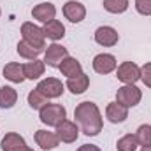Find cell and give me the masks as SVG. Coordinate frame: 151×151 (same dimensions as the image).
Masks as SVG:
<instances>
[{
  "label": "cell",
  "mask_w": 151,
  "mask_h": 151,
  "mask_svg": "<svg viewBox=\"0 0 151 151\" xmlns=\"http://www.w3.org/2000/svg\"><path fill=\"white\" fill-rule=\"evenodd\" d=\"M135 9L142 16H151V0H135Z\"/></svg>",
  "instance_id": "27"
},
{
  "label": "cell",
  "mask_w": 151,
  "mask_h": 151,
  "mask_svg": "<svg viewBox=\"0 0 151 151\" xmlns=\"http://www.w3.org/2000/svg\"><path fill=\"white\" fill-rule=\"evenodd\" d=\"M46 104H49L47 102V99L39 91L37 88L35 90H32L30 93H28V106L32 107V109H35V111H40Z\"/></svg>",
  "instance_id": "24"
},
{
  "label": "cell",
  "mask_w": 151,
  "mask_h": 151,
  "mask_svg": "<svg viewBox=\"0 0 151 151\" xmlns=\"http://www.w3.org/2000/svg\"><path fill=\"white\" fill-rule=\"evenodd\" d=\"M0 14H2V11H0Z\"/></svg>",
  "instance_id": "31"
},
{
  "label": "cell",
  "mask_w": 151,
  "mask_h": 151,
  "mask_svg": "<svg viewBox=\"0 0 151 151\" xmlns=\"http://www.w3.org/2000/svg\"><path fill=\"white\" fill-rule=\"evenodd\" d=\"M21 35H23V40H27L34 47L44 51V47H46V35H44V30L40 27L27 21V23L21 25Z\"/></svg>",
  "instance_id": "4"
},
{
  "label": "cell",
  "mask_w": 151,
  "mask_h": 151,
  "mask_svg": "<svg viewBox=\"0 0 151 151\" xmlns=\"http://www.w3.org/2000/svg\"><path fill=\"white\" fill-rule=\"evenodd\" d=\"M39 118L44 125L47 127H58L65 118H67V111L63 106L60 104H46L40 111H39Z\"/></svg>",
  "instance_id": "2"
},
{
  "label": "cell",
  "mask_w": 151,
  "mask_h": 151,
  "mask_svg": "<svg viewBox=\"0 0 151 151\" xmlns=\"http://www.w3.org/2000/svg\"><path fill=\"white\" fill-rule=\"evenodd\" d=\"M104 9L111 14H121L128 9V0H104Z\"/></svg>",
  "instance_id": "25"
},
{
  "label": "cell",
  "mask_w": 151,
  "mask_h": 151,
  "mask_svg": "<svg viewBox=\"0 0 151 151\" xmlns=\"http://www.w3.org/2000/svg\"><path fill=\"white\" fill-rule=\"evenodd\" d=\"M4 77L9 79L11 83H23L27 77H25V69H23V63H16V62H11L4 67Z\"/></svg>",
  "instance_id": "17"
},
{
  "label": "cell",
  "mask_w": 151,
  "mask_h": 151,
  "mask_svg": "<svg viewBox=\"0 0 151 151\" xmlns=\"http://www.w3.org/2000/svg\"><path fill=\"white\" fill-rule=\"evenodd\" d=\"M141 81H142L148 88H151V62L144 63V65L141 67Z\"/></svg>",
  "instance_id": "28"
},
{
  "label": "cell",
  "mask_w": 151,
  "mask_h": 151,
  "mask_svg": "<svg viewBox=\"0 0 151 151\" xmlns=\"http://www.w3.org/2000/svg\"><path fill=\"white\" fill-rule=\"evenodd\" d=\"M118 67V62H116V56L111 53H100L93 58V70L97 74H111L113 70H116Z\"/></svg>",
  "instance_id": "8"
},
{
  "label": "cell",
  "mask_w": 151,
  "mask_h": 151,
  "mask_svg": "<svg viewBox=\"0 0 151 151\" xmlns=\"http://www.w3.org/2000/svg\"><path fill=\"white\" fill-rule=\"evenodd\" d=\"M16 51H18V55H19L21 58H25V60H37V56L42 53L40 49L34 47L32 44H28V42H27V40H23V39L18 42Z\"/></svg>",
  "instance_id": "22"
},
{
  "label": "cell",
  "mask_w": 151,
  "mask_h": 151,
  "mask_svg": "<svg viewBox=\"0 0 151 151\" xmlns=\"http://www.w3.org/2000/svg\"><path fill=\"white\" fill-rule=\"evenodd\" d=\"M106 118L111 123H123L128 118V107H125L118 102H111L106 107Z\"/></svg>",
  "instance_id": "15"
},
{
  "label": "cell",
  "mask_w": 151,
  "mask_h": 151,
  "mask_svg": "<svg viewBox=\"0 0 151 151\" xmlns=\"http://www.w3.org/2000/svg\"><path fill=\"white\" fill-rule=\"evenodd\" d=\"M60 72L62 76H65L67 79H72V77H77L79 74H83V65L79 63V60H76L72 56H67L62 63H60Z\"/></svg>",
  "instance_id": "16"
},
{
  "label": "cell",
  "mask_w": 151,
  "mask_h": 151,
  "mask_svg": "<svg viewBox=\"0 0 151 151\" xmlns=\"http://www.w3.org/2000/svg\"><path fill=\"white\" fill-rule=\"evenodd\" d=\"M23 69H25V77H27V79L35 81V79L40 77V76H44L46 63H44V60H39L37 58V60H30L28 63H25Z\"/></svg>",
  "instance_id": "19"
},
{
  "label": "cell",
  "mask_w": 151,
  "mask_h": 151,
  "mask_svg": "<svg viewBox=\"0 0 151 151\" xmlns=\"http://www.w3.org/2000/svg\"><path fill=\"white\" fill-rule=\"evenodd\" d=\"M135 137L141 146H151V125H141L137 128Z\"/></svg>",
  "instance_id": "26"
},
{
  "label": "cell",
  "mask_w": 151,
  "mask_h": 151,
  "mask_svg": "<svg viewBox=\"0 0 151 151\" xmlns=\"http://www.w3.org/2000/svg\"><path fill=\"white\" fill-rule=\"evenodd\" d=\"M74 118L76 123L79 125L81 132L88 137H93V135H99L102 132V127H104V118L100 114V109L97 104L86 100V102H81L77 104V107L74 109Z\"/></svg>",
  "instance_id": "1"
},
{
  "label": "cell",
  "mask_w": 151,
  "mask_h": 151,
  "mask_svg": "<svg viewBox=\"0 0 151 151\" xmlns=\"http://www.w3.org/2000/svg\"><path fill=\"white\" fill-rule=\"evenodd\" d=\"M56 135H58L60 142H65V144L76 142L77 137H79V127L76 125V121L63 119V121L56 127Z\"/></svg>",
  "instance_id": "9"
},
{
  "label": "cell",
  "mask_w": 151,
  "mask_h": 151,
  "mask_svg": "<svg viewBox=\"0 0 151 151\" xmlns=\"http://www.w3.org/2000/svg\"><path fill=\"white\" fill-rule=\"evenodd\" d=\"M137 146H139L137 137H135V135H132V134L123 135V137L116 142L118 151H135V150H137Z\"/></svg>",
  "instance_id": "23"
},
{
  "label": "cell",
  "mask_w": 151,
  "mask_h": 151,
  "mask_svg": "<svg viewBox=\"0 0 151 151\" xmlns=\"http://www.w3.org/2000/svg\"><path fill=\"white\" fill-rule=\"evenodd\" d=\"M63 16L70 23H81L86 18V7L77 0H69L63 5Z\"/></svg>",
  "instance_id": "12"
},
{
  "label": "cell",
  "mask_w": 151,
  "mask_h": 151,
  "mask_svg": "<svg viewBox=\"0 0 151 151\" xmlns=\"http://www.w3.org/2000/svg\"><path fill=\"white\" fill-rule=\"evenodd\" d=\"M18 102V91L12 86H0V109H11Z\"/></svg>",
  "instance_id": "20"
},
{
  "label": "cell",
  "mask_w": 151,
  "mask_h": 151,
  "mask_svg": "<svg viewBox=\"0 0 151 151\" xmlns=\"http://www.w3.org/2000/svg\"><path fill=\"white\" fill-rule=\"evenodd\" d=\"M142 99V91L135 84H123L116 91V102L125 107H135Z\"/></svg>",
  "instance_id": "3"
},
{
  "label": "cell",
  "mask_w": 151,
  "mask_h": 151,
  "mask_svg": "<svg viewBox=\"0 0 151 151\" xmlns=\"http://www.w3.org/2000/svg\"><path fill=\"white\" fill-rule=\"evenodd\" d=\"M77 151H100V148L95 146V144H83Z\"/></svg>",
  "instance_id": "29"
},
{
  "label": "cell",
  "mask_w": 151,
  "mask_h": 151,
  "mask_svg": "<svg viewBox=\"0 0 151 151\" xmlns=\"http://www.w3.org/2000/svg\"><path fill=\"white\" fill-rule=\"evenodd\" d=\"M32 16H34V19L46 25V23H49L56 18V7L51 2H42V4H39L32 9Z\"/></svg>",
  "instance_id": "13"
},
{
  "label": "cell",
  "mask_w": 151,
  "mask_h": 151,
  "mask_svg": "<svg viewBox=\"0 0 151 151\" xmlns=\"http://www.w3.org/2000/svg\"><path fill=\"white\" fill-rule=\"evenodd\" d=\"M42 30H44V35H46V37L51 39V40H55V42L65 37V27H63V23H62L60 19H53V21L46 23V25L42 27Z\"/></svg>",
  "instance_id": "18"
},
{
  "label": "cell",
  "mask_w": 151,
  "mask_h": 151,
  "mask_svg": "<svg viewBox=\"0 0 151 151\" xmlns=\"http://www.w3.org/2000/svg\"><path fill=\"white\" fill-rule=\"evenodd\" d=\"M67 56H69L67 47H63V46L58 44V42H53V44L47 46V49H46V53H44V63L49 65V67H56V69H58L60 63H62Z\"/></svg>",
  "instance_id": "6"
},
{
  "label": "cell",
  "mask_w": 151,
  "mask_h": 151,
  "mask_svg": "<svg viewBox=\"0 0 151 151\" xmlns=\"http://www.w3.org/2000/svg\"><path fill=\"white\" fill-rule=\"evenodd\" d=\"M63 84H62V81L60 79H56V77H46V79H42L40 83L37 84V90L49 100V99H58V97H62L63 95Z\"/></svg>",
  "instance_id": "7"
},
{
  "label": "cell",
  "mask_w": 151,
  "mask_h": 151,
  "mask_svg": "<svg viewBox=\"0 0 151 151\" xmlns=\"http://www.w3.org/2000/svg\"><path fill=\"white\" fill-rule=\"evenodd\" d=\"M141 151H151V146H142V150Z\"/></svg>",
  "instance_id": "30"
},
{
  "label": "cell",
  "mask_w": 151,
  "mask_h": 151,
  "mask_svg": "<svg viewBox=\"0 0 151 151\" xmlns=\"http://www.w3.org/2000/svg\"><path fill=\"white\" fill-rule=\"evenodd\" d=\"M116 77L125 84H135L141 79V67L134 62H123L116 70Z\"/></svg>",
  "instance_id": "5"
},
{
  "label": "cell",
  "mask_w": 151,
  "mask_h": 151,
  "mask_svg": "<svg viewBox=\"0 0 151 151\" xmlns=\"http://www.w3.org/2000/svg\"><path fill=\"white\" fill-rule=\"evenodd\" d=\"M0 148H2V151H34L32 148L27 146L25 139L16 132L5 134V137L0 142Z\"/></svg>",
  "instance_id": "10"
},
{
  "label": "cell",
  "mask_w": 151,
  "mask_h": 151,
  "mask_svg": "<svg viewBox=\"0 0 151 151\" xmlns=\"http://www.w3.org/2000/svg\"><path fill=\"white\" fill-rule=\"evenodd\" d=\"M35 142L42 148L44 151L55 150L60 144V139L56 135V132H47V130H37L35 132Z\"/></svg>",
  "instance_id": "14"
},
{
  "label": "cell",
  "mask_w": 151,
  "mask_h": 151,
  "mask_svg": "<svg viewBox=\"0 0 151 151\" xmlns=\"http://www.w3.org/2000/svg\"><path fill=\"white\" fill-rule=\"evenodd\" d=\"M74 95H81V93H84L86 90H88V86H90V77L84 74H79L77 77H72V79H67V84H65Z\"/></svg>",
  "instance_id": "21"
},
{
  "label": "cell",
  "mask_w": 151,
  "mask_h": 151,
  "mask_svg": "<svg viewBox=\"0 0 151 151\" xmlns=\"http://www.w3.org/2000/svg\"><path fill=\"white\" fill-rule=\"evenodd\" d=\"M118 40H119V34L114 30L113 27L104 25V27H99V28L95 30V42L100 44V46H104V47L116 46Z\"/></svg>",
  "instance_id": "11"
}]
</instances>
